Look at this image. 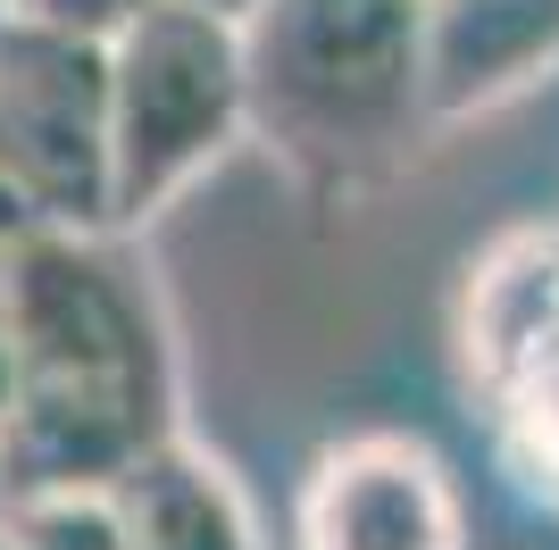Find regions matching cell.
Masks as SVG:
<instances>
[{"label":"cell","instance_id":"cell-1","mask_svg":"<svg viewBox=\"0 0 559 550\" xmlns=\"http://www.w3.org/2000/svg\"><path fill=\"white\" fill-rule=\"evenodd\" d=\"M251 134L318 183L376 176L426 117V0H267L242 25Z\"/></svg>","mask_w":559,"mask_h":550},{"label":"cell","instance_id":"cell-2","mask_svg":"<svg viewBox=\"0 0 559 550\" xmlns=\"http://www.w3.org/2000/svg\"><path fill=\"white\" fill-rule=\"evenodd\" d=\"M251 125L242 25L159 0L109 43V208L151 226L192 176H210Z\"/></svg>","mask_w":559,"mask_h":550},{"label":"cell","instance_id":"cell-3","mask_svg":"<svg viewBox=\"0 0 559 550\" xmlns=\"http://www.w3.org/2000/svg\"><path fill=\"white\" fill-rule=\"evenodd\" d=\"M0 334L25 384H93L176 426V359L142 275L75 226H43L0 259Z\"/></svg>","mask_w":559,"mask_h":550},{"label":"cell","instance_id":"cell-4","mask_svg":"<svg viewBox=\"0 0 559 550\" xmlns=\"http://www.w3.org/2000/svg\"><path fill=\"white\" fill-rule=\"evenodd\" d=\"M0 159L50 226L109 234V43L0 17Z\"/></svg>","mask_w":559,"mask_h":550},{"label":"cell","instance_id":"cell-5","mask_svg":"<svg viewBox=\"0 0 559 550\" xmlns=\"http://www.w3.org/2000/svg\"><path fill=\"white\" fill-rule=\"evenodd\" d=\"M460 492L426 442L359 434L318 458L301 492V550H460Z\"/></svg>","mask_w":559,"mask_h":550},{"label":"cell","instance_id":"cell-6","mask_svg":"<svg viewBox=\"0 0 559 550\" xmlns=\"http://www.w3.org/2000/svg\"><path fill=\"white\" fill-rule=\"evenodd\" d=\"M176 426L93 384H25L17 409L0 417V509L43 492H117L151 442Z\"/></svg>","mask_w":559,"mask_h":550},{"label":"cell","instance_id":"cell-7","mask_svg":"<svg viewBox=\"0 0 559 550\" xmlns=\"http://www.w3.org/2000/svg\"><path fill=\"white\" fill-rule=\"evenodd\" d=\"M559 68V0H426V117L501 109Z\"/></svg>","mask_w":559,"mask_h":550},{"label":"cell","instance_id":"cell-8","mask_svg":"<svg viewBox=\"0 0 559 550\" xmlns=\"http://www.w3.org/2000/svg\"><path fill=\"white\" fill-rule=\"evenodd\" d=\"M117 509H126L134 550H259L242 483H234L210 451H192L185 434L151 442V451L126 467Z\"/></svg>","mask_w":559,"mask_h":550},{"label":"cell","instance_id":"cell-9","mask_svg":"<svg viewBox=\"0 0 559 550\" xmlns=\"http://www.w3.org/2000/svg\"><path fill=\"white\" fill-rule=\"evenodd\" d=\"M0 526L17 550H134L117 492H43V501H9Z\"/></svg>","mask_w":559,"mask_h":550},{"label":"cell","instance_id":"cell-10","mask_svg":"<svg viewBox=\"0 0 559 550\" xmlns=\"http://www.w3.org/2000/svg\"><path fill=\"white\" fill-rule=\"evenodd\" d=\"M501 400L518 409V426H526V442H535V458L559 476V325L535 343V359L518 367L510 384H501Z\"/></svg>","mask_w":559,"mask_h":550},{"label":"cell","instance_id":"cell-11","mask_svg":"<svg viewBox=\"0 0 559 550\" xmlns=\"http://www.w3.org/2000/svg\"><path fill=\"white\" fill-rule=\"evenodd\" d=\"M142 9H159V0H9V17L59 25V34H93V43H117Z\"/></svg>","mask_w":559,"mask_h":550},{"label":"cell","instance_id":"cell-12","mask_svg":"<svg viewBox=\"0 0 559 550\" xmlns=\"http://www.w3.org/2000/svg\"><path fill=\"white\" fill-rule=\"evenodd\" d=\"M43 226H50V217H43V201H34V192L17 183V167L0 159V259H9V251H25V242H34Z\"/></svg>","mask_w":559,"mask_h":550},{"label":"cell","instance_id":"cell-13","mask_svg":"<svg viewBox=\"0 0 559 550\" xmlns=\"http://www.w3.org/2000/svg\"><path fill=\"white\" fill-rule=\"evenodd\" d=\"M17 392H25V367H17V350H9V334H0V417L17 409Z\"/></svg>","mask_w":559,"mask_h":550},{"label":"cell","instance_id":"cell-14","mask_svg":"<svg viewBox=\"0 0 559 550\" xmlns=\"http://www.w3.org/2000/svg\"><path fill=\"white\" fill-rule=\"evenodd\" d=\"M185 9H210V17H226V25H251L267 0H185Z\"/></svg>","mask_w":559,"mask_h":550},{"label":"cell","instance_id":"cell-15","mask_svg":"<svg viewBox=\"0 0 559 550\" xmlns=\"http://www.w3.org/2000/svg\"><path fill=\"white\" fill-rule=\"evenodd\" d=\"M0 550H17V542H9V526H0Z\"/></svg>","mask_w":559,"mask_h":550},{"label":"cell","instance_id":"cell-16","mask_svg":"<svg viewBox=\"0 0 559 550\" xmlns=\"http://www.w3.org/2000/svg\"><path fill=\"white\" fill-rule=\"evenodd\" d=\"M0 17H9V0H0Z\"/></svg>","mask_w":559,"mask_h":550}]
</instances>
